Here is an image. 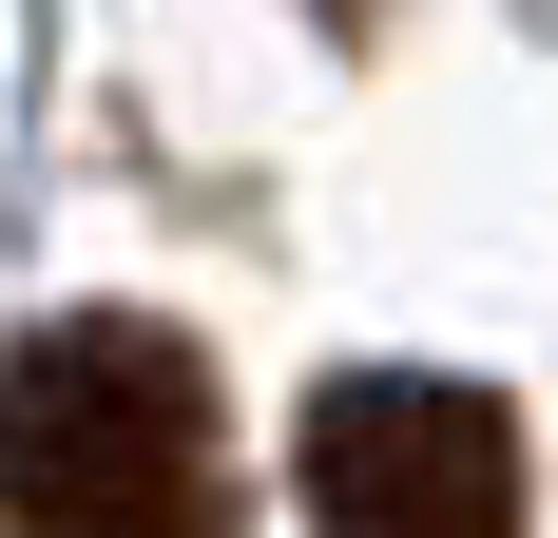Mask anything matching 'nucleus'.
Listing matches in <instances>:
<instances>
[{
    "instance_id": "obj_2",
    "label": "nucleus",
    "mask_w": 558,
    "mask_h": 538,
    "mask_svg": "<svg viewBox=\"0 0 558 538\" xmlns=\"http://www.w3.org/2000/svg\"><path fill=\"white\" fill-rule=\"evenodd\" d=\"M308 519L328 538H501L520 424L444 366H347V384H308Z\"/></svg>"
},
{
    "instance_id": "obj_1",
    "label": "nucleus",
    "mask_w": 558,
    "mask_h": 538,
    "mask_svg": "<svg viewBox=\"0 0 558 538\" xmlns=\"http://www.w3.org/2000/svg\"><path fill=\"white\" fill-rule=\"evenodd\" d=\"M213 366L135 308H58L0 346V538H193Z\"/></svg>"
}]
</instances>
